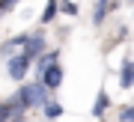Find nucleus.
Segmentation results:
<instances>
[{"mask_svg":"<svg viewBox=\"0 0 134 122\" xmlns=\"http://www.w3.org/2000/svg\"><path fill=\"white\" fill-rule=\"evenodd\" d=\"M12 3H15V0H3V6H12Z\"/></svg>","mask_w":134,"mask_h":122,"instance_id":"obj_13","label":"nucleus"},{"mask_svg":"<svg viewBox=\"0 0 134 122\" xmlns=\"http://www.w3.org/2000/svg\"><path fill=\"white\" fill-rule=\"evenodd\" d=\"M107 9H110V0H98V3H96V9H92V21L101 24V21L107 18Z\"/></svg>","mask_w":134,"mask_h":122,"instance_id":"obj_8","label":"nucleus"},{"mask_svg":"<svg viewBox=\"0 0 134 122\" xmlns=\"http://www.w3.org/2000/svg\"><path fill=\"white\" fill-rule=\"evenodd\" d=\"M42 113H45L48 119H60V116H63V104H57V101H45V104H42Z\"/></svg>","mask_w":134,"mask_h":122,"instance_id":"obj_9","label":"nucleus"},{"mask_svg":"<svg viewBox=\"0 0 134 122\" xmlns=\"http://www.w3.org/2000/svg\"><path fill=\"white\" fill-rule=\"evenodd\" d=\"M60 9L66 12V15H72V18H75V15H77V3H72V0H66V3H60Z\"/></svg>","mask_w":134,"mask_h":122,"instance_id":"obj_11","label":"nucleus"},{"mask_svg":"<svg viewBox=\"0 0 134 122\" xmlns=\"http://www.w3.org/2000/svg\"><path fill=\"white\" fill-rule=\"evenodd\" d=\"M110 107V98H107V92H98V98L96 104H92V116H104V110Z\"/></svg>","mask_w":134,"mask_h":122,"instance_id":"obj_7","label":"nucleus"},{"mask_svg":"<svg viewBox=\"0 0 134 122\" xmlns=\"http://www.w3.org/2000/svg\"><path fill=\"white\" fill-rule=\"evenodd\" d=\"M131 3H134V0H131Z\"/></svg>","mask_w":134,"mask_h":122,"instance_id":"obj_15","label":"nucleus"},{"mask_svg":"<svg viewBox=\"0 0 134 122\" xmlns=\"http://www.w3.org/2000/svg\"><path fill=\"white\" fill-rule=\"evenodd\" d=\"M119 119H122V122H134V107H125V110L119 113Z\"/></svg>","mask_w":134,"mask_h":122,"instance_id":"obj_12","label":"nucleus"},{"mask_svg":"<svg viewBox=\"0 0 134 122\" xmlns=\"http://www.w3.org/2000/svg\"><path fill=\"white\" fill-rule=\"evenodd\" d=\"M24 51L30 54V57H39L45 51V36L42 33H33V36H27V42H24Z\"/></svg>","mask_w":134,"mask_h":122,"instance_id":"obj_4","label":"nucleus"},{"mask_svg":"<svg viewBox=\"0 0 134 122\" xmlns=\"http://www.w3.org/2000/svg\"><path fill=\"white\" fill-rule=\"evenodd\" d=\"M119 86H125V89L134 86V60L122 63V69H119Z\"/></svg>","mask_w":134,"mask_h":122,"instance_id":"obj_5","label":"nucleus"},{"mask_svg":"<svg viewBox=\"0 0 134 122\" xmlns=\"http://www.w3.org/2000/svg\"><path fill=\"white\" fill-rule=\"evenodd\" d=\"M30 60H33V57H30L27 51H21L18 57H12L9 66H6L9 77H12V80H24V77H27V71H30Z\"/></svg>","mask_w":134,"mask_h":122,"instance_id":"obj_2","label":"nucleus"},{"mask_svg":"<svg viewBox=\"0 0 134 122\" xmlns=\"http://www.w3.org/2000/svg\"><path fill=\"white\" fill-rule=\"evenodd\" d=\"M57 12H60V3L57 0H48V6H45V12H42V24H48L57 18Z\"/></svg>","mask_w":134,"mask_h":122,"instance_id":"obj_10","label":"nucleus"},{"mask_svg":"<svg viewBox=\"0 0 134 122\" xmlns=\"http://www.w3.org/2000/svg\"><path fill=\"white\" fill-rule=\"evenodd\" d=\"M15 101L21 104L24 110H30V107H42L45 101H48V86H45V80H36V84H24L18 89V95H15Z\"/></svg>","mask_w":134,"mask_h":122,"instance_id":"obj_1","label":"nucleus"},{"mask_svg":"<svg viewBox=\"0 0 134 122\" xmlns=\"http://www.w3.org/2000/svg\"><path fill=\"white\" fill-rule=\"evenodd\" d=\"M3 9H6V6H3V0H0V12H3Z\"/></svg>","mask_w":134,"mask_h":122,"instance_id":"obj_14","label":"nucleus"},{"mask_svg":"<svg viewBox=\"0 0 134 122\" xmlns=\"http://www.w3.org/2000/svg\"><path fill=\"white\" fill-rule=\"evenodd\" d=\"M57 57H60L57 51H48V54L42 51V54H39V63H36V71H39V75H42V71H45V69L51 66V63H57Z\"/></svg>","mask_w":134,"mask_h":122,"instance_id":"obj_6","label":"nucleus"},{"mask_svg":"<svg viewBox=\"0 0 134 122\" xmlns=\"http://www.w3.org/2000/svg\"><path fill=\"white\" fill-rule=\"evenodd\" d=\"M42 80H45V86H48V89H57V86L63 84V69L57 66V63H51V66L42 71Z\"/></svg>","mask_w":134,"mask_h":122,"instance_id":"obj_3","label":"nucleus"}]
</instances>
